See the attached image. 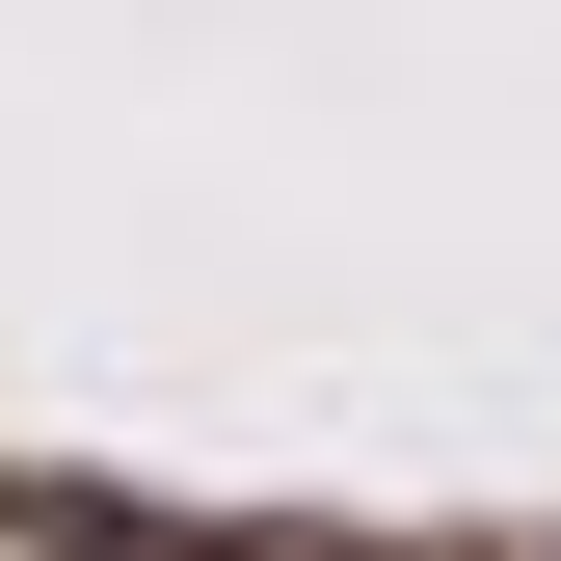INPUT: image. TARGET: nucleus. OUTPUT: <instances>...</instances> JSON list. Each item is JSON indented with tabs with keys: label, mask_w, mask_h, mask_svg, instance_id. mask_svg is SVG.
<instances>
[{
	"label": "nucleus",
	"mask_w": 561,
	"mask_h": 561,
	"mask_svg": "<svg viewBox=\"0 0 561 561\" xmlns=\"http://www.w3.org/2000/svg\"><path fill=\"white\" fill-rule=\"evenodd\" d=\"M535 561H561V535H535Z\"/></svg>",
	"instance_id": "nucleus-1"
}]
</instances>
